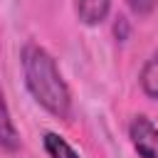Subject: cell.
<instances>
[{"label": "cell", "mask_w": 158, "mask_h": 158, "mask_svg": "<svg viewBox=\"0 0 158 158\" xmlns=\"http://www.w3.org/2000/svg\"><path fill=\"white\" fill-rule=\"evenodd\" d=\"M20 64L32 99L54 118L67 121L72 116V94L54 57L37 42H27L20 52Z\"/></svg>", "instance_id": "cell-1"}, {"label": "cell", "mask_w": 158, "mask_h": 158, "mask_svg": "<svg viewBox=\"0 0 158 158\" xmlns=\"http://www.w3.org/2000/svg\"><path fill=\"white\" fill-rule=\"evenodd\" d=\"M128 138H131V146L133 151L141 156V158H158V126L138 114L131 118L128 123Z\"/></svg>", "instance_id": "cell-2"}, {"label": "cell", "mask_w": 158, "mask_h": 158, "mask_svg": "<svg viewBox=\"0 0 158 158\" xmlns=\"http://www.w3.org/2000/svg\"><path fill=\"white\" fill-rule=\"evenodd\" d=\"M74 10H77V17L94 27V25H101L111 10V0H74Z\"/></svg>", "instance_id": "cell-3"}, {"label": "cell", "mask_w": 158, "mask_h": 158, "mask_svg": "<svg viewBox=\"0 0 158 158\" xmlns=\"http://www.w3.org/2000/svg\"><path fill=\"white\" fill-rule=\"evenodd\" d=\"M0 148L7 151V153H15L20 148V133L12 123V116H10L7 101L2 96V89H0Z\"/></svg>", "instance_id": "cell-4"}, {"label": "cell", "mask_w": 158, "mask_h": 158, "mask_svg": "<svg viewBox=\"0 0 158 158\" xmlns=\"http://www.w3.org/2000/svg\"><path fill=\"white\" fill-rule=\"evenodd\" d=\"M138 81H141L143 94H146L148 99H156V101H158V49H156V52L148 57V62L143 64Z\"/></svg>", "instance_id": "cell-5"}, {"label": "cell", "mask_w": 158, "mask_h": 158, "mask_svg": "<svg viewBox=\"0 0 158 158\" xmlns=\"http://www.w3.org/2000/svg\"><path fill=\"white\" fill-rule=\"evenodd\" d=\"M42 143H44V151H47V156L49 158H81L59 133H52V131H47L44 136H42Z\"/></svg>", "instance_id": "cell-6"}, {"label": "cell", "mask_w": 158, "mask_h": 158, "mask_svg": "<svg viewBox=\"0 0 158 158\" xmlns=\"http://www.w3.org/2000/svg\"><path fill=\"white\" fill-rule=\"evenodd\" d=\"M158 0H128V7L136 12V15H148L153 7H156Z\"/></svg>", "instance_id": "cell-7"}]
</instances>
